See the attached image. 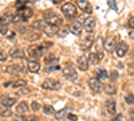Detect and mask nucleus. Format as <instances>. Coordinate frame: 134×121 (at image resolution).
I'll use <instances>...</instances> for the list:
<instances>
[{
    "instance_id": "nucleus-1",
    "label": "nucleus",
    "mask_w": 134,
    "mask_h": 121,
    "mask_svg": "<svg viewBox=\"0 0 134 121\" xmlns=\"http://www.w3.org/2000/svg\"><path fill=\"white\" fill-rule=\"evenodd\" d=\"M44 22H46L48 26H54V27H59L63 23L62 18L58 16L57 14H54V12H46L44 14Z\"/></svg>"
},
{
    "instance_id": "nucleus-2",
    "label": "nucleus",
    "mask_w": 134,
    "mask_h": 121,
    "mask_svg": "<svg viewBox=\"0 0 134 121\" xmlns=\"http://www.w3.org/2000/svg\"><path fill=\"white\" fill-rule=\"evenodd\" d=\"M62 12H63V15H64L66 18L71 19V18H75V16H76L78 8H76V6L72 4V3H66V4L62 6Z\"/></svg>"
},
{
    "instance_id": "nucleus-3",
    "label": "nucleus",
    "mask_w": 134,
    "mask_h": 121,
    "mask_svg": "<svg viewBox=\"0 0 134 121\" xmlns=\"http://www.w3.org/2000/svg\"><path fill=\"white\" fill-rule=\"evenodd\" d=\"M60 82L57 81V80H52V78H47L46 81H43L42 83V87L43 89H46V90H58L60 89Z\"/></svg>"
},
{
    "instance_id": "nucleus-4",
    "label": "nucleus",
    "mask_w": 134,
    "mask_h": 121,
    "mask_svg": "<svg viewBox=\"0 0 134 121\" xmlns=\"http://www.w3.org/2000/svg\"><path fill=\"white\" fill-rule=\"evenodd\" d=\"M63 75H64V78L67 81H76L78 80V74L75 71V69L72 67V66H67V67L63 69Z\"/></svg>"
},
{
    "instance_id": "nucleus-5",
    "label": "nucleus",
    "mask_w": 134,
    "mask_h": 121,
    "mask_svg": "<svg viewBox=\"0 0 134 121\" xmlns=\"http://www.w3.org/2000/svg\"><path fill=\"white\" fill-rule=\"evenodd\" d=\"M93 43H94V35L93 34H86L81 38V47L83 50L90 49L93 46Z\"/></svg>"
},
{
    "instance_id": "nucleus-6",
    "label": "nucleus",
    "mask_w": 134,
    "mask_h": 121,
    "mask_svg": "<svg viewBox=\"0 0 134 121\" xmlns=\"http://www.w3.org/2000/svg\"><path fill=\"white\" fill-rule=\"evenodd\" d=\"M27 54L28 57L31 58V61H36L38 58H40L43 55V50L40 47H36V46H32L27 50Z\"/></svg>"
},
{
    "instance_id": "nucleus-7",
    "label": "nucleus",
    "mask_w": 134,
    "mask_h": 121,
    "mask_svg": "<svg viewBox=\"0 0 134 121\" xmlns=\"http://www.w3.org/2000/svg\"><path fill=\"white\" fill-rule=\"evenodd\" d=\"M118 39H119L118 35H114V36L107 38V40H106V43H105V49L107 50V52H111V51L114 50V47L118 45Z\"/></svg>"
},
{
    "instance_id": "nucleus-8",
    "label": "nucleus",
    "mask_w": 134,
    "mask_h": 121,
    "mask_svg": "<svg viewBox=\"0 0 134 121\" xmlns=\"http://www.w3.org/2000/svg\"><path fill=\"white\" fill-rule=\"evenodd\" d=\"M88 87H90L93 92L99 93L100 90H102L103 85H102V82H100L98 78H90V80H88Z\"/></svg>"
},
{
    "instance_id": "nucleus-9",
    "label": "nucleus",
    "mask_w": 134,
    "mask_h": 121,
    "mask_svg": "<svg viewBox=\"0 0 134 121\" xmlns=\"http://www.w3.org/2000/svg\"><path fill=\"white\" fill-rule=\"evenodd\" d=\"M127 50H129V46L126 45L125 42H119L118 45L115 46V52H117V55H118L119 58H124V57L126 55Z\"/></svg>"
},
{
    "instance_id": "nucleus-10",
    "label": "nucleus",
    "mask_w": 134,
    "mask_h": 121,
    "mask_svg": "<svg viewBox=\"0 0 134 121\" xmlns=\"http://www.w3.org/2000/svg\"><path fill=\"white\" fill-rule=\"evenodd\" d=\"M82 28H83V19H78L76 22H74V23L70 26V30L72 34H81L82 32Z\"/></svg>"
},
{
    "instance_id": "nucleus-11",
    "label": "nucleus",
    "mask_w": 134,
    "mask_h": 121,
    "mask_svg": "<svg viewBox=\"0 0 134 121\" xmlns=\"http://www.w3.org/2000/svg\"><path fill=\"white\" fill-rule=\"evenodd\" d=\"M83 28L88 32V34H91V32L94 31V28H95V19H94V18H87V19H85V22H83Z\"/></svg>"
},
{
    "instance_id": "nucleus-12",
    "label": "nucleus",
    "mask_w": 134,
    "mask_h": 121,
    "mask_svg": "<svg viewBox=\"0 0 134 121\" xmlns=\"http://www.w3.org/2000/svg\"><path fill=\"white\" fill-rule=\"evenodd\" d=\"M76 63H78V67H79V70H82V71H86L87 69H88V58H86V55H82V57H79L78 58V61H76Z\"/></svg>"
},
{
    "instance_id": "nucleus-13",
    "label": "nucleus",
    "mask_w": 134,
    "mask_h": 121,
    "mask_svg": "<svg viewBox=\"0 0 134 121\" xmlns=\"http://www.w3.org/2000/svg\"><path fill=\"white\" fill-rule=\"evenodd\" d=\"M15 102H16V98H15V97L4 96V97L0 98V104H2L3 106H5V108H11V106H12Z\"/></svg>"
},
{
    "instance_id": "nucleus-14",
    "label": "nucleus",
    "mask_w": 134,
    "mask_h": 121,
    "mask_svg": "<svg viewBox=\"0 0 134 121\" xmlns=\"http://www.w3.org/2000/svg\"><path fill=\"white\" fill-rule=\"evenodd\" d=\"M18 14L23 18L24 20H28V19L32 16L34 12H32V8H30V7L26 6V7H23V8H19V12H18Z\"/></svg>"
},
{
    "instance_id": "nucleus-15",
    "label": "nucleus",
    "mask_w": 134,
    "mask_h": 121,
    "mask_svg": "<svg viewBox=\"0 0 134 121\" xmlns=\"http://www.w3.org/2000/svg\"><path fill=\"white\" fill-rule=\"evenodd\" d=\"M103 58L102 55V52H91L90 55H88V63H91V65H98L100 62V59Z\"/></svg>"
},
{
    "instance_id": "nucleus-16",
    "label": "nucleus",
    "mask_w": 134,
    "mask_h": 121,
    "mask_svg": "<svg viewBox=\"0 0 134 121\" xmlns=\"http://www.w3.org/2000/svg\"><path fill=\"white\" fill-rule=\"evenodd\" d=\"M12 18H14V15L11 12H5L0 18V26H8L9 23H12Z\"/></svg>"
},
{
    "instance_id": "nucleus-17",
    "label": "nucleus",
    "mask_w": 134,
    "mask_h": 121,
    "mask_svg": "<svg viewBox=\"0 0 134 121\" xmlns=\"http://www.w3.org/2000/svg\"><path fill=\"white\" fill-rule=\"evenodd\" d=\"M76 4H78V7H81V8H82L83 12H86V14H91V6H90V3H88V2H85V0H78Z\"/></svg>"
},
{
    "instance_id": "nucleus-18",
    "label": "nucleus",
    "mask_w": 134,
    "mask_h": 121,
    "mask_svg": "<svg viewBox=\"0 0 134 121\" xmlns=\"http://www.w3.org/2000/svg\"><path fill=\"white\" fill-rule=\"evenodd\" d=\"M106 111L110 114H115L117 113V106H115V101L114 100H109L106 102Z\"/></svg>"
},
{
    "instance_id": "nucleus-19",
    "label": "nucleus",
    "mask_w": 134,
    "mask_h": 121,
    "mask_svg": "<svg viewBox=\"0 0 134 121\" xmlns=\"http://www.w3.org/2000/svg\"><path fill=\"white\" fill-rule=\"evenodd\" d=\"M28 70L31 73H38L40 70V63L38 61H30L28 62Z\"/></svg>"
},
{
    "instance_id": "nucleus-20",
    "label": "nucleus",
    "mask_w": 134,
    "mask_h": 121,
    "mask_svg": "<svg viewBox=\"0 0 134 121\" xmlns=\"http://www.w3.org/2000/svg\"><path fill=\"white\" fill-rule=\"evenodd\" d=\"M5 71L11 73V74H16V73L23 71V67L19 66V65H11V66H7V67H5Z\"/></svg>"
},
{
    "instance_id": "nucleus-21",
    "label": "nucleus",
    "mask_w": 134,
    "mask_h": 121,
    "mask_svg": "<svg viewBox=\"0 0 134 121\" xmlns=\"http://www.w3.org/2000/svg\"><path fill=\"white\" fill-rule=\"evenodd\" d=\"M16 112H18V114H26L27 112H28V105H27V102H20V104H18V106H16Z\"/></svg>"
},
{
    "instance_id": "nucleus-22",
    "label": "nucleus",
    "mask_w": 134,
    "mask_h": 121,
    "mask_svg": "<svg viewBox=\"0 0 134 121\" xmlns=\"http://www.w3.org/2000/svg\"><path fill=\"white\" fill-rule=\"evenodd\" d=\"M44 34H46L47 36H54L55 34H57V32H58V27H54V26H46V27H44Z\"/></svg>"
},
{
    "instance_id": "nucleus-23",
    "label": "nucleus",
    "mask_w": 134,
    "mask_h": 121,
    "mask_svg": "<svg viewBox=\"0 0 134 121\" xmlns=\"http://www.w3.org/2000/svg\"><path fill=\"white\" fill-rule=\"evenodd\" d=\"M9 55L12 57V58H23L24 57V51L21 50V49H12L11 50V52H9Z\"/></svg>"
},
{
    "instance_id": "nucleus-24",
    "label": "nucleus",
    "mask_w": 134,
    "mask_h": 121,
    "mask_svg": "<svg viewBox=\"0 0 134 121\" xmlns=\"http://www.w3.org/2000/svg\"><path fill=\"white\" fill-rule=\"evenodd\" d=\"M54 116H55L57 120H63V118H66L67 116H69V109H62V111H59V112H55Z\"/></svg>"
},
{
    "instance_id": "nucleus-25",
    "label": "nucleus",
    "mask_w": 134,
    "mask_h": 121,
    "mask_svg": "<svg viewBox=\"0 0 134 121\" xmlns=\"http://www.w3.org/2000/svg\"><path fill=\"white\" fill-rule=\"evenodd\" d=\"M44 27H46V24L43 23V20H36V22H34L32 23V28L34 30H44Z\"/></svg>"
},
{
    "instance_id": "nucleus-26",
    "label": "nucleus",
    "mask_w": 134,
    "mask_h": 121,
    "mask_svg": "<svg viewBox=\"0 0 134 121\" xmlns=\"http://www.w3.org/2000/svg\"><path fill=\"white\" fill-rule=\"evenodd\" d=\"M57 61H58V58L55 57V55H52V54H50V55H46V57H44V63H46V65H50V63L57 62Z\"/></svg>"
},
{
    "instance_id": "nucleus-27",
    "label": "nucleus",
    "mask_w": 134,
    "mask_h": 121,
    "mask_svg": "<svg viewBox=\"0 0 134 121\" xmlns=\"http://www.w3.org/2000/svg\"><path fill=\"white\" fill-rule=\"evenodd\" d=\"M26 85H27L26 80H18V81L12 82V86H14V87H24Z\"/></svg>"
},
{
    "instance_id": "nucleus-28",
    "label": "nucleus",
    "mask_w": 134,
    "mask_h": 121,
    "mask_svg": "<svg viewBox=\"0 0 134 121\" xmlns=\"http://www.w3.org/2000/svg\"><path fill=\"white\" fill-rule=\"evenodd\" d=\"M26 38H27V40H30V42H31V40H38V39L40 38V35H39V34H36V32H34V34L31 32V34H28Z\"/></svg>"
},
{
    "instance_id": "nucleus-29",
    "label": "nucleus",
    "mask_w": 134,
    "mask_h": 121,
    "mask_svg": "<svg viewBox=\"0 0 134 121\" xmlns=\"http://www.w3.org/2000/svg\"><path fill=\"white\" fill-rule=\"evenodd\" d=\"M43 112L46 113V114H52L54 113V108L51 105H44L43 106Z\"/></svg>"
},
{
    "instance_id": "nucleus-30",
    "label": "nucleus",
    "mask_w": 134,
    "mask_h": 121,
    "mask_svg": "<svg viewBox=\"0 0 134 121\" xmlns=\"http://www.w3.org/2000/svg\"><path fill=\"white\" fill-rule=\"evenodd\" d=\"M21 22H26V20H24L23 18H21L19 14L14 15V18H12V23H16V24H18V23H21Z\"/></svg>"
},
{
    "instance_id": "nucleus-31",
    "label": "nucleus",
    "mask_w": 134,
    "mask_h": 121,
    "mask_svg": "<svg viewBox=\"0 0 134 121\" xmlns=\"http://www.w3.org/2000/svg\"><path fill=\"white\" fill-rule=\"evenodd\" d=\"M115 86L114 85H107L106 86V93H109V94H114L115 93Z\"/></svg>"
},
{
    "instance_id": "nucleus-32",
    "label": "nucleus",
    "mask_w": 134,
    "mask_h": 121,
    "mask_svg": "<svg viewBox=\"0 0 134 121\" xmlns=\"http://www.w3.org/2000/svg\"><path fill=\"white\" fill-rule=\"evenodd\" d=\"M98 75H99V78H102V80H107V71L106 70H103V69H100L99 71H98Z\"/></svg>"
},
{
    "instance_id": "nucleus-33",
    "label": "nucleus",
    "mask_w": 134,
    "mask_h": 121,
    "mask_svg": "<svg viewBox=\"0 0 134 121\" xmlns=\"http://www.w3.org/2000/svg\"><path fill=\"white\" fill-rule=\"evenodd\" d=\"M0 116H3V117H11V116H12V112H11V109H5V111L0 112Z\"/></svg>"
},
{
    "instance_id": "nucleus-34",
    "label": "nucleus",
    "mask_w": 134,
    "mask_h": 121,
    "mask_svg": "<svg viewBox=\"0 0 134 121\" xmlns=\"http://www.w3.org/2000/svg\"><path fill=\"white\" fill-rule=\"evenodd\" d=\"M51 46H52V43H51V42H43L39 47H40L42 50H44V49H50Z\"/></svg>"
},
{
    "instance_id": "nucleus-35",
    "label": "nucleus",
    "mask_w": 134,
    "mask_h": 121,
    "mask_svg": "<svg viewBox=\"0 0 134 121\" xmlns=\"http://www.w3.org/2000/svg\"><path fill=\"white\" fill-rule=\"evenodd\" d=\"M31 109H32L34 112H38L39 109H40V105H39V102H35V101H34V102L31 104Z\"/></svg>"
},
{
    "instance_id": "nucleus-36",
    "label": "nucleus",
    "mask_w": 134,
    "mask_h": 121,
    "mask_svg": "<svg viewBox=\"0 0 134 121\" xmlns=\"http://www.w3.org/2000/svg\"><path fill=\"white\" fill-rule=\"evenodd\" d=\"M125 100H126V102H127L129 105H131V104H134V96H133V94H127Z\"/></svg>"
},
{
    "instance_id": "nucleus-37",
    "label": "nucleus",
    "mask_w": 134,
    "mask_h": 121,
    "mask_svg": "<svg viewBox=\"0 0 134 121\" xmlns=\"http://www.w3.org/2000/svg\"><path fill=\"white\" fill-rule=\"evenodd\" d=\"M5 59H7V54L2 49H0V62H4Z\"/></svg>"
},
{
    "instance_id": "nucleus-38",
    "label": "nucleus",
    "mask_w": 134,
    "mask_h": 121,
    "mask_svg": "<svg viewBox=\"0 0 134 121\" xmlns=\"http://www.w3.org/2000/svg\"><path fill=\"white\" fill-rule=\"evenodd\" d=\"M58 32H59V35L64 36V35H67V32H69V28H67V27H64V28H60Z\"/></svg>"
},
{
    "instance_id": "nucleus-39",
    "label": "nucleus",
    "mask_w": 134,
    "mask_h": 121,
    "mask_svg": "<svg viewBox=\"0 0 134 121\" xmlns=\"http://www.w3.org/2000/svg\"><path fill=\"white\" fill-rule=\"evenodd\" d=\"M107 6H109L110 8H113V9H117V4H115L114 0H110V2H107Z\"/></svg>"
},
{
    "instance_id": "nucleus-40",
    "label": "nucleus",
    "mask_w": 134,
    "mask_h": 121,
    "mask_svg": "<svg viewBox=\"0 0 134 121\" xmlns=\"http://www.w3.org/2000/svg\"><path fill=\"white\" fill-rule=\"evenodd\" d=\"M23 121H36V117H34V116H27L24 118H21Z\"/></svg>"
},
{
    "instance_id": "nucleus-41",
    "label": "nucleus",
    "mask_w": 134,
    "mask_h": 121,
    "mask_svg": "<svg viewBox=\"0 0 134 121\" xmlns=\"http://www.w3.org/2000/svg\"><path fill=\"white\" fill-rule=\"evenodd\" d=\"M60 67L59 66H51V67H47V69H44V71H52V70H59Z\"/></svg>"
},
{
    "instance_id": "nucleus-42",
    "label": "nucleus",
    "mask_w": 134,
    "mask_h": 121,
    "mask_svg": "<svg viewBox=\"0 0 134 121\" xmlns=\"http://www.w3.org/2000/svg\"><path fill=\"white\" fill-rule=\"evenodd\" d=\"M129 27L134 31V16H133V18H130V20H129Z\"/></svg>"
},
{
    "instance_id": "nucleus-43",
    "label": "nucleus",
    "mask_w": 134,
    "mask_h": 121,
    "mask_svg": "<svg viewBox=\"0 0 134 121\" xmlns=\"http://www.w3.org/2000/svg\"><path fill=\"white\" fill-rule=\"evenodd\" d=\"M26 4H27V2H18V3H16V7H18V8H20V7L23 8V7H26Z\"/></svg>"
},
{
    "instance_id": "nucleus-44",
    "label": "nucleus",
    "mask_w": 134,
    "mask_h": 121,
    "mask_svg": "<svg viewBox=\"0 0 134 121\" xmlns=\"http://www.w3.org/2000/svg\"><path fill=\"white\" fill-rule=\"evenodd\" d=\"M129 120L130 121H134V109H131V111L129 112Z\"/></svg>"
},
{
    "instance_id": "nucleus-45",
    "label": "nucleus",
    "mask_w": 134,
    "mask_h": 121,
    "mask_svg": "<svg viewBox=\"0 0 134 121\" xmlns=\"http://www.w3.org/2000/svg\"><path fill=\"white\" fill-rule=\"evenodd\" d=\"M67 118L71 120V121H76V120H78V117H76L75 114H69V116H67Z\"/></svg>"
},
{
    "instance_id": "nucleus-46",
    "label": "nucleus",
    "mask_w": 134,
    "mask_h": 121,
    "mask_svg": "<svg viewBox=\"0 0 134 121\" xmlns=\"http://www.w3.org/2000/svg\"><path fill=\"white\" fill-rule=\"evenodd\" d=\"M18 93H19V94H26V93H30V89H23V87H21Z\"/></svg>"
},
{
    "instance_id": "nucleus-47",
    "label": "nucleus",
    "mask_w": 134,
    "mask_h": 121,
    "mask_svg": "<svg viewBox=\"0 0 134 121\" xmlns=\"http://www.w3.org/2000/svg\"><path fill=\"white\" fill-rule=\"evenodd\" d=\"M117 75H118V74H117V71L114 70V71H111V77H110V78H111V80H117V78H118Z\"/></svg>"
},
{
    "instance_id": "nucleus-48",
    "label": "nucleus",
    "mask_w": 134,
    "mask_h": 121,
    "mask_svg": "<svg viewBox=\"0 0 134 121\" xmlns=\"http://www.w3.org/2000/svg\"><path fill=\"white\" fill-rule=\"evenodd\" d=\"M129 35H130L131 39H134V31H130V32H129Z\"/></svg>"
},
{
    "instance_id": "nucleus-49",
    "label": "nucleus",
    "mask_w": 134,
    "mask_h": 121,
    "mask_svg": "<svg viewBox=\"0 0 134 121\" xmlns=\"http://www.w3.org/2000/svg\"><path fill=\"white\" fill-rule=\"evenodd\" d=\"M131 58H133V59H134V51H133V52H131Z\"/></svg>"
}]
</instances>
